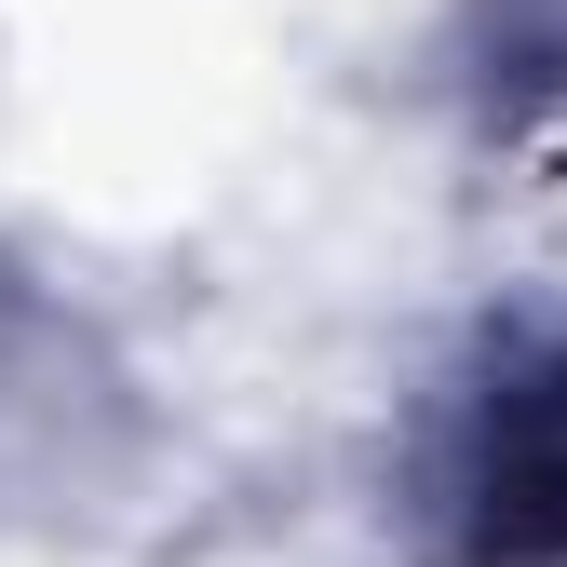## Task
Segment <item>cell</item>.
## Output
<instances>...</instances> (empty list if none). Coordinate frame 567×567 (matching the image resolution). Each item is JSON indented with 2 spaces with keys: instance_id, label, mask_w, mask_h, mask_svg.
I'll return each instance as SVG.
<instances>
[{
  "instance_id": "obj_1",
  "label": "cell",
  "mask_w": 567,
  "mask_h": 567,
  "mask_svg": "<svg viewBox=\"0 0 567 567\" xmlns=\"http://www.w3.org/2000/svg\"><path fill=\"white\" fill-rule=\"evenodd\" d=\"M446 567H567V324L486 338L419 460Z\"/></svg>"
}]
</instances>
